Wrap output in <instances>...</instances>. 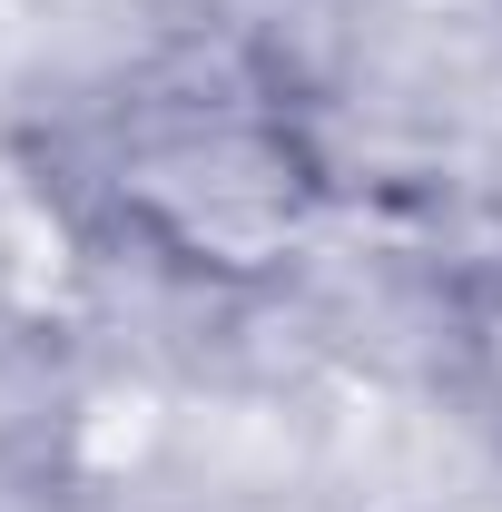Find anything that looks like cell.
Returning <instances> with one entry per match:
<instances>
[{
  "label": "cell",
  "instance_id": "1",
  "mask_svg": "<svg viewBox=\"0 0 502 512\" xmlns=\"http://www.w3.org/2000/svg\"><path fill=\"white\" fill-rule=\"evenodd\" d=\"M99 197L128 247H148L178 276L256 286L315 237L325 168L266 99H158L128 109L99 148Z\"/></svg>",
  "mask_w": 502,
  "mask_h": 512
}]
</instances>
